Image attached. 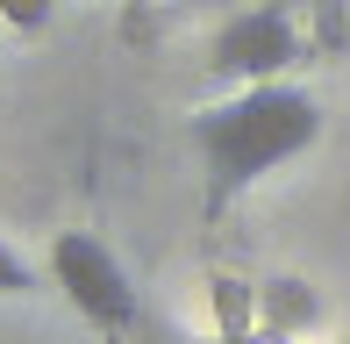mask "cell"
I'll return each instance as SVG.
<instances>
[{"instance_id": "cell-1", "label": "cell", "mask_w": 350, "mask_h": 344, "mask_svg": "<svg viewBox=\"0 0 350 344\" xmlns=\"http://www.w3.org/2000/svg\"><path fill=\"white\" fill-rule=\"evenodd\" d=\"M314 136H322V101L293 79L236 86L229 101H208L193 115V151H200V172H208V215L236 208L258 180H272L279 165L314 151Z\"/></svg>"}, {"instance_id": "cell-2", "label": "cell", "mask_w": 350, "mask_h": 344, "mask_svg": "<svg viewBox=\"0 0 350 344\" xmlns=\"http://www.w3.org/2000/svg\"><path fill=\"white\" fill-rule=\"evenodd\" d=\"M51 280H57V294H65L93 330H107V337L136 330L143 294H136L129 265L107 251V237H93V230H65V237H51Z\"/></svg>"}, {"instance_id": "cell-3", "label": "cell", "mask_w": 350, "mask_h": 344, "mask_svg": "<svg viewBox=\"0 0 350 344\" xmlns=\"http://www.w3.org/2000/svg\"><path fill=\"white\" fill-rule=\"evenodd\" d=\"M300 22L293 8H279V0H265V8H243L236 22L215 29L208 43V79L215 86H272L286 72L300 65Z\"/></svg>"}, {"instance_id": "cell-4", "label": "cell", "mask_w": 350, "mask_h": 344, "mask_svg": "<svg viewBox=\"0 0 350 344\" xmlns=\"http://www.w3.org/2000/svg\"><path fill=\"white\" fill-rule=\"evenodd\" d=\"M57 14V0H0V22L14 29V36H43Z\"/></svg>"}, {"instance_id": "cell-5", "label": "cell", "mask_w": 350, "mask_h": 344, "mask_svg": "<svg viewBox=\"0 0 350 344\" xmlns=\"http://www.w3.org/2000/svg\"><path fill=\"white\" fill-rule=\"evenodd\" d=\"M22 294H36V265L0 237V302H22Z\"/></svg>"}, {"instance_id": "cell-6", "label": "cell", "mask_w": 350, "mask_h": 344, "mask_svg": "<svg viewBox=\"0 0 350 344\" xmlns=\"http://www.w3.org/2000/svg\"><path fill=\"white\" fill-rule=\"evenodd\" d=\"M122 8H136V0H122Z\"/></svg>"}]
</instances>
